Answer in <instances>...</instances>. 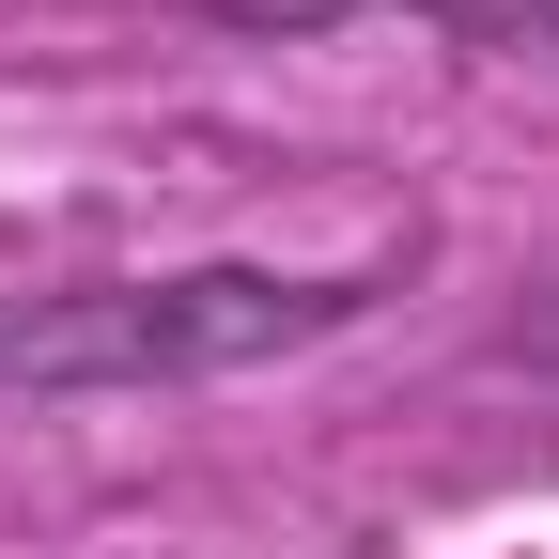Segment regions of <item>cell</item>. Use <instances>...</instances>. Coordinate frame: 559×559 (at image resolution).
Here are the masks:
<instances>
[{
	"label": "cell",
	"instance_id": "1",
	"mask_svg": "<svg viewBox=\"0 0 559 559\" xmlns=\"http://www.w3.org/2000/svg\"><path fill=\"white\" fill-rule=\"evenodd\" d=\"M373 280H280V264H156V280H79V296H16L0 311V389L32 404H94V389H202L249 358L358 326Z\"/></svg>",
	"mask_w": 559,
	"mask_h": 559
},
{
	"label": "cell",
	"instance_id": "2",
	"mask_svg": "<svg viewBox=\"0 0 559 559\" xmlns=\"http://www.w3.org/2000/svg\"><path fill=\"white\" fill-rule=\"evenodd\" d=\"M389 16H436L451 47H498V62H559V0H389Z\"/></svg>",
	"mask_w": 559,
	"mask_h": 559
},
{
	"label": "cell",
	"instance_id": "3",
	"mask_svg": "<svg viewBox=\"0 0 559 559\" xmlns=\"http://www.w3.org/2000/svg\"><path fill=\"white\" fill-rule=\"evenodd\" d=\"M202 16H234V32H326V16H358V0H202Z\"/></svg>",
	"mask_w": 559,
	"mask_h": 559
},
{
	"label": "cell",
	"instance_id": "4",
	"mask_svg": "<svg viewBox=\"0 0 559 559\" xmlns=\"http://www.w3.org/2000/svg\"><path fill=\"white\" fill-rule=\"evenodd\" d=\"M513 373H544V389H559V296H544V311L513 326Z\"/></svg>",
	"mask_w": 559,
	"mask_h": 559
}]
</instances>
